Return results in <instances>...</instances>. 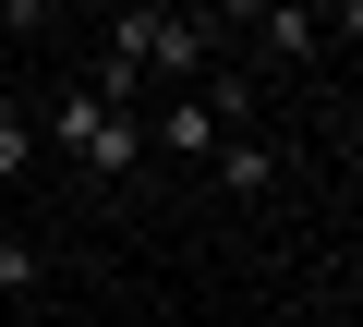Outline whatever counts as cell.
Wrapping results in <instances>:
<instances>
[{"label":"cell","mask_w":363,"mask_h":327,"mask_svg":"<svg viewBox=\"0 0 363 327\" xmlns=\"http://www.w3.org/2000/svg\"><path fill=\"white\" fill-rule=\"evenodd\" d=\"M37 133L73 157V170L109 194V182H133V157H145V109H109L97 85H49V109H37Z\"/></svg>","instance_id":"6da1fadb"},{"label":"cell","mask_w":363,"mask_h":327,"mask_svg":"<svg viewBox=\"0 0 363 327\" xmlns=\"http://www.w3.org/2000/svg\"><path fill=\"white\" fill-rule=\"evenodd\" d=\"M85 85H97V97H109V109H145V73H133V61H121V49H109V61H97V73H85Z\"/></svg>","instance_id":"ba28073f"},{"label":"cell","mask_w":363,"mask_h":327,"mask_svg":"<svg viewBox=\"0 0 363 327\" xmlns=\"http://www.w3.org/2000/svg\"><path fill=\"white\" fill-rule=\"evenodd\" d=\"M25 170H37V109L0 85V182H25Z\"/></svg>","instance_id":"8992f818"},{"label":"cell","mask_w":363,"mask_h":327,"mask_svg":"<svg viewBox=\"0 0 363 327\" xmlns=\"http://www.w3.org/2000/svg\"><path fill=\"white\" fill-rule=\"evenodd\" d=\"M109 49H121L133 73H157V85H194V73H206V13H169V0H133V13L109 25Z\"/></svg>","instance_id":"7a4b0ae2"},{"label":"cell","mask_w":363,"mask_h":327,"mask_svg":"<svg viewBox=\"0 0 363 327\" xmlns=\"http://www.w3.org/2000/svg\"><path fill=\"white\" fill-rule=\"evenodd\" d=\"M206 170H218V182H230V194H242V206H255V194H279V145H267V133H255V121H230V133H218V145H206Z\"/></svg>","instance_id":"5b68a950"},{"label":"cell","mask_w":363,"mask_h":327,"mask_svg":"<svg viewBox=\"0 0 363 327\" xmlns=\"http://www.w3.org/2000/svg\"><path fill=\"white\" fill-rule=\"evenodd\" d=\"M218 133H230V121H218L194 85H169V97L145 109V157H182V170H206V145H218Z\"/></svg>","instance_id":"3957f363"},{"label":"cell","mask_w":363,"mask_h":327,"mask_svg":"<svg viewBox=\"0 0 363 327\" xmlns=\"http://www.w3.org/2000/svg\"><path fill=\"white\" fill-rule=\"evenodd\" d=\"M303 13H327V0H303Z\"/></svg>","instance_id":"30bf717a"},{"label":"cell","mask_w":363,"mask_h":327,"mask_svg":"<svg viewBox=\"0 0 363 327\" xmlns=\"http://www.w3.org/2000/svg\"><path fill=\"white\" fill-rule=\"evenodd\" d=\"M37 279H49V255H37L25 231H0V303H13V291H37Z\"/></svg>","instance_id":"52a82bcc"},{"label":"cell","mask_w":363,"mask_h":327,"mask_svg":"<svg viewBox=\"0 0 363 327\" xmlns=\"http://www.w3.org/2000/svg\"><path fill=\"white\" fill-rule=\"evenodd\" d=\"M230 25H242L267 61H315V49H327V13H303V0H230Z\"/></svg>","instance_id":"277c9868"},{"label":"cell","mask_w":363,"mask_h":327,"mask_svg":"<svg viewBox=\"0 0 363 327\" xmlns=\"http://www.w3.org/2000/svg\"><path fill=\"white\" fill-rule=\"evenodd\" d=\"M0 37H49V0H0Z\"/></svg>","instance_id":"9c48e42d"}]
</instances>
